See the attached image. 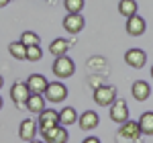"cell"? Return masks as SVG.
<instances>
[{"instance_id": "cell-1", "label": "cell", "mask_w": 153, "mask_h": 143, "mask_svg": "<svg viewBox=\"0 0 153 143\" xmlns=\"http://www.w3.org/2000/svg\"><path fill=\"white\" fill-rule=\"evenodd\" d=\"M51 70H53V74H55L57 80H65V78H71V76H74V72H76V63L71 61V57L61 55V57H55Z\"/></svg>"}, {"instance_id": "cell-2", "label": "cell", "mask_w": 153, "mask_h": 143, "mask_svg": "<svg viewBox=\"0 0 153 143\" xmlns=\"http://www.w3.org/2000/svg\"><path fill=\"white\" fill-rule=\"evenodd\" d=\"M43 98H45L47 102H63V100L68 98V86H65L63 82H59V80L49 82Z\"/></svg>"}, {"instance_id": "cell-3", "label": "cell", "mask_w": 153, "mask_h": 143, "mask_svg": "<svg viewBox=\"0 0 153 143\" xmlns=\"http://www.w3.org/2000/svg\"><path fill=\"white\" fill-rule=\"evenodd\" d=\"M117 100V88L114 86H96L94 88V102L98 107H112V102Z\"/></svg>"}, {"instance_id": "cell-4", "label": "cell", "mask_w": 153, "mask_h": 143, "mask_svg": "<svg viewBox=\"0 0 153 143\" xmlns=\"http://www.w3.org/2000/svg\"><path fill=\"white\" fill-rule=\"evenodd\" d=\"M59 125V112L57 110H53V108H45L41 115H39V123H37V129L41 133L49 131V129H53V127H57Z\"/></svg>"}, {"instance_id": "cell-5", "label": "cell", "mask_w": 153, "mask_h": 143, "mask_svg": "<svg viewBox=\"0 0 153 143\" xmlns=\"http://www.w3.org/2000/svg\"><path fill=\"white\" fill-rule=\"evenodd\" d=\"M29 96H31V92H29L27 84H25V82H14V86L10 88V98H12V102H14L16 107L25 108L27 100H29Z\"/></svg>"}, {"instance_id": "cell-6", "label": "cell", "mask_w": 153, "mask_h": 143, "mask_svg": "<svg viewBox=\"0 0 153 143\" xmlns=\"http://www.w3.org/2000/svg\"><path fill=\"white\" fill-rule=\"evenodd\" d=\"M27 88H29V92L31 94H45V90H47V78L43 76V74H31L29 78H27Z\"/></svg>"}, {"instance_id": "cell-7", "label": "cell", "mask_w": 153, "mask_h": 143, "mask_svg": "<svg viewBox=\"0 0 153 143\" xmlns=\"http://www.w3.org/2000/svg\"><path fill=\"white\" fill-rule=\"evenodd\" d=\"M110 119L118 123V125H123V123H127L129 121V107H127V102L125 100H114L112 102V107H110Z\"/></svg>"}, {"instance_id": "cell-8", "label": "cell", "mask_w": 153, "mask_h": 143, "mask_svg": "<svg viewBox=\"0 0 153 143\" xmlns=\"http://www.w3.org/2000/svg\"><path fill=\"white\" fill-rule=\"evenodd\" d=\"M41 135H43V143H68V139H70L65 127H61V125H57V127H53V129H49L45 133H41Z\"/></svg>"}, {"instance_id": "cell-9", "label": "cell", "mask_w": 153, "mask_h": 143, "mask_svg": "<svg viewBox=\"0 0 153 143\" xmlns=\"http://www.w3.org/2000/svg\"><path fill=\"white\" fill-rule=\"evenodd\" d=\"M125 61L129 63L131 68H137V70H139V68H143V66L147 63V53L139 47H133L125 53Z\"/></svg>"}, {"instance_id": "cell-10", "label": "cell", "mask_w": 153, "mask_h": 143, "mask_svg": "<svg viewBox=\"0 0 153 143\" xmlns=\"http://www.w3.org/2000/svg\"><path fill=\"white\" fill-rule=\"evenodd\" d=\"M145 29H147V23L141 14H135V16L127 19V33L131 37H141L145 33Z\"/></svg>"}, {"instance_id": "cell-11", "label": "cell", "mask_w": 153, "mask_h": 143, "mask_svg": "<svg viewBox=\"0 0 153 143\" xmlns=\"http://www.w3.org/2000/svg\"><path fill=\"white\" fill-rule=\"evenodd\" d=\"M37 135V121L35 119H25L19 125V137L23 141H33Z\"/></svg>"}, {"instance_id": "cell-12", "label": "cell", "mask_w": 153, "mask_h": 143, "mask_svg": "<svg viewBox=\"0 0 153 143\" xmlns=\"http://www.w3.org/2000/svg\"><path fill=\"white\" fill-rule=\"evenodd\" d=\"M84 16L82 14H68L65 19H63V29L71 33V35H78L80 31L84 29Z\"/></svg>"}, {"instance_id": "cell-13", "label": "cell", "mask_w": 153, "mask_h": 143, "mask_svg": "<svg viewBox=\"0 0 153 143\" xmlns=\"http://www.w3.org/2000/svg\"><path fill=\"white\" fill-rule=\"evenodd\" d=\"M118 135H120V137H125V139H131V141H137V139L141 137V129H139L137 121H127V123H123V125H120Z\"/></svg>"}, {"instance_id": "cell-14", "label": "cell", "mask_w": 153, "mask_h": 143, "mask_svg": "<svg viewBox=\"0 0 153 143\" xmlns=\"http://www.w3.org/2000/svg\"><path fill=\"white\" fill-rule=\"evenodd\" d=\"M131 92H133V98H135L137 102H145V100L151 96V86L145 82V80H137V82L133 84Z\"/></svg>"}, {"instance_id": "cell-15", "label": "cell", "mask_w": 153, "mask_h": 143, "mask_svg": "<svg viewBox=\"0 0 153 143\" xmlns=\"http://www.w3.org/2000/svg\"><path fill=\"white\" fill-rule=\"evenodd\" d=\"M98 123H100V119H98V115H96L94 110H86L78 119V125H80L82 131H92V129L98 127Z\"/></svg>"}, {"instance_id": "cell-16", "label": "cell", "mask_w": 153, "mask_h": 143, "mask_svg": "<svg viewBox=\"0 0 153 143\" xmlns=\"http://www.w3.org/2000/svg\"><path fill=\"white\" fill-rule=\"evenodd\" d=\"M45 104H47V100H45L41 94H31L25 107H27L29 112H33V115H41V112L45 110Z\"/></svg>"}, {"instance_id": "cell-17", "label": "cell", "mask_w": 153, "mask_h": 143, "mask_svg": "<svg viewBox=\"0 0 153 143\" xmlns=\"http://www.w3.org/2000/svg\"><path fill=\"white\" fill-rule=\"evenodd\" d=\"M80 119V115L76 112L74 107H63L59 110V125L61 127H70V125H76V121Z\"/></svg>"}, {"instance_id": "cell-18", "label": "cell", "mask_w": 153, "mask_h": 143, "mask_svg": "<svg viewBox=\"0 0 153 143\" xmlns=\"http://www.w3.org/2000/svg\"><path fill=\"white\" fill-rule=\"evenodd\" d=\"M68 49H70V41H65V39H53V41L49 43V53L55 55V57L65 55Z\"/></svg>"}, {"instance_id": "cell-19", "label": "cell", "mask_w": 153, "mask_h": 143, "mask_svg": "<svg viewBox=\"0 0 153 143\" xmlns=\"http://www.w3.org/2000/svg\"><path fill=\"white\" fill-rule=\"evenodd\" d=\"M137 125L141 129V135H153V112L151 110L143 112L139 117V121H137Z\"/></svg>"}, {"instance_id": "cell-20", "label": "cell", "mask_w": 153, "mask_h": 143, "mask_svg": "<svg viewBox=\"0 0 153 143\" xmlns=\"http://www.w3.org/2000/svg\"><path fill=\"white\" fill-rule=\"evenodd\" d=\"M137 8H139V4H137L135 0H120V2H118V12H120L125 19L135 16V14H137Z\"/></svg>"}, {"instance_id": "cell-21", "label": "cell", "mask_w": 153, "mask_h": 143, "mask_svg": "<svg viewBox=\"0 0 153 143\" xmlns=\"http://www.w3.org/2000/svg\"><path fill=\"white\" fill-rule=\"evenodd\" d=\"M8 51H10V55L14 60H27V47H25L21 41H14L8 45Z\"/></svg>"}, {"instance_id": "cell-22", "label": "cell", "mask_w": 153, "mask_h": 143, "mask_svg": "<svg viewBox=\"0 0 153 143\" xmlns=\"http://www.w3.org/2000/svg\"><path fill=\"white\" fill-rule=\"evenodd\" d=\"M84 4H86L84 0H63V6H65L68 14H82Z\"/></svg>"}, {"instance_id": "cell-23", "label": "cell", "mask_w": 153, "mask_h": 143, "mask_svg": "<svg viewBox=\"0 0 153 143\" xmlns=\"http://www.w3.org/2000/svg\"><path fill=\"white\" fill-rule=\"evenodd\" d=\"M39 35L33 33V31H25L23 35H21V43H23L25 47H39Z\"/></svg>"}, {"instance_id": "cell-24", "label": "cell", "mask_w": 153, "mask_h": 143, "mask_svg": "<svg viewBox=\"0 0 153 143\" xmlns=\"http://www.w3.org/2000/svg\"><path fill=\"white\" fill-rule=\"evenodd\" d=\"M43 57L41 47H27V61H39Z\"/></svg>"}, {"instance_id": "cell-25", "label": "cell", "mask_w": 153, "mask_h": 143, "mask_svg": "<svg viewBox=\"0 0 153 143\" xmlns=\"http://www.w3.org/2000/svg\"><path fill=\"white\" fill-rule=\"evenodd\" d=\"M82 143H100V139H98V137H86Z\"/></svg>"}, {"instance_id": "cell-26", "label": "cell", "mask_w": 153, "mask_h": 143, "mask_svg": "<svg viewBox=\"0 0 153 143\" xmlns=\"http://www.w3.org/2000/svg\"><path fill=\"white\" fill-rule=\"evenodd\" d=\"M6 4H10V2H8V0H0V8H4Z\"/></svg>"}, {"instance_id": "cell-27", "label": "cell", "mask_w": 153, "mask_h": 143, "mask_svg": "<svg viewBox=\"0 0 153 143\" xmlns=\"http://www.w3.org/2000/svg\"><path fill=\"white\" fill-rule=\"evenodd\" d=\"M2 86H4V80H2V76H0V88H2Z\"/></svg>"}, {"instance_id": "cell-28", "label": "cell", "mask_w": 153, "mask_h": 143, "mask_svg": "<svg viewBox=\"0 0 153 143\" xmlns=\"http://www.w3.org/2000/svg\"><path fill=\"white\" fill-rule=\"evenodd\" d=\"M29 143H43V141H37V139H33V141H29Z\"/></svg>"}, {"instance_id": "cell-29", "label": "cell", "mask_w": 153, "mask_h": 143, "mask_svg": "<svg viewBox=\"0 0 153 143\" xmlns=\"http://www.w3.org/2000/svg\"><path fill=\"white\" fill-rule=\"evenodd\" d=\"M151 78H153V66H151Z\"/></svg>"}, {"instance_id": "cell-30", "label": "cell", "mask_w": 153, "mask_h": 143, "mask_svg": "<svg viewBox=\"0 0 153 143\" xmlns=\"http://www.w3.org/2000/svg\"><path fill=\"white\" fill-rule=\"evenodd\" d=\"M0 108H2V98H0Z\"/></svg>"}]
</instances>
